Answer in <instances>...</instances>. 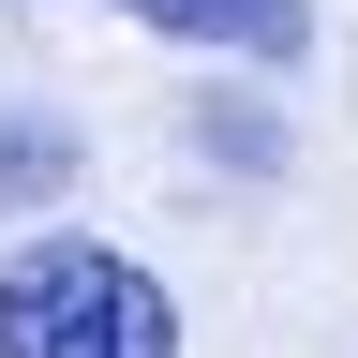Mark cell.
I'll list each match as a JSON object with an SVG mask.
<instances>
[{"label":"cell","mask_w":358,"mask_h":358,"mask_svg":"<svg viewBox=\"0 0 358 358\" xmlns=\"http://www.w3.org/2000/svg\"><path fill=\"white\" fill-rule=\"evenodd\" d=\"M60 179H75V134H45V120H0V209L60 194Z\"/></svg>","instance_id":"cell-3"},{"label":"cell","mask_w":358,"mask_h":358,"mask_svg":"<svg viewBox=\"0 0 358 358\" xmlns=\"http://www.w3.org/2000/svg\"><path fill=\"white\" fill-rule=\"evenodd\" d=\"M0 358H179V299L105 239H30L0 268Z\"/></svg>","instance_id":"cell-1"},{"label":"cell","mask_w":358,"mask_h":358,"mask_svg":"<svg viewBox=\"0 0 358 358\" xmlns=\"http://www.w3.org/2000/svg\"><path fill=\"white\" fill-rule=\"evenodd\" d=\"M120 15H150L179 45H224V60H299L313 45V0H120Z\"/></svg>","instance_id":"cell-2"}]
</instances>
